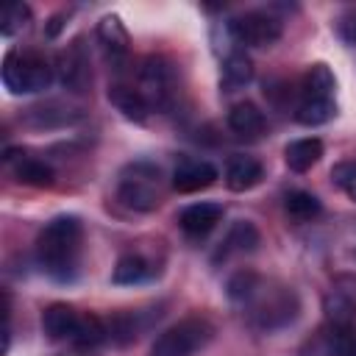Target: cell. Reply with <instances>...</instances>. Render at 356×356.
<instances>
[{"instance_id": "52a82bcc", "label": "cell", "mask_w": 356, "mask_h": 356, "mask_svg": "<svg viewBox=\"0 0 356 356\" xmlns=\"http://www.w3.org/2000/svg\"><path fill=\"white\" fill-rule=\"evenodd\" d=\"M323 314L334 328H350L356 320V273L334 275L328 292L323 295Z\"/></svg>"}, {"instance_id": "5b68a950", "label": "cell", "mask_w": 356, "mask_h": 356, "mask_svg": "<svg viewBox=\"0 0 356 356\" xmlns=\"http://www.w3.org/2000/svg\"><path fill=\"white\" fill-rule=\"evenodd\" d=\"M250 300H256L253 303V312H250L253 314V323L259 328H264V331H273L278 325H286L298 314V300H295L292 289H286V286H281V289H264L261 281H259V286L253 289V295L245 303H250Z\"/></svg>"}, {"instance_id": "7402d4cb", "label": "cell", "mask_w": 356, "mask_h": 356, "mask_svg": "<svg viewBox=\"0 0 356 356\" xmlns=\"http://www.w3.org/2000/svg\"><path fill=\"white\" fill-rule=\"evenodd\" d=\"M337 114V103L334 97L331 100H306L300 97L298 108H295V120L306 128H314V125H325L328 120H334Z\"/></svg>"}, {"instance_id": "4dcf8cb0", "label": "cell", "mask_w": 356, "mask_h": 356, "mask_svg": "<svg viewBox=\"0 0 356 356\" xmlns=\"http://www.w3.org/2000/svg\"><path fill=\"white\" fill-rule=\"evenodd\" d=\"M64 19H67V14H56V17H50V22L44 25V36H47V39H56V36L61 33V28H64Z\"/></svg>"}, {"instance_id": "4fadbf2b", "label": "cell", "mask_w": 356, "mask_h": 356, "mask_svg": "<svg viewBox=\"0 0 356 356\" xmlns=\"http://www.w3.org/2000/svg\"><path fill=\"white\" fill-rule=\"evenodd\" d=\"M264 178V167L253 156H231L225 167V186L231 192H248L259 186Z\"/></svg>"}, {"instance_id": "83f0119b", "label": "cell", "mask_w": 356, "mask_h": 356, "mask_svg": "<svg viewBox=\"0 0 356 356\" xmlns=\"http://www.w3.org/2000/svg\"><path fill=\"white\" fill-rule=\"evenodd\" d=\"M331 181L350 197L356 200V161H342L331 170Z\"/></svg>"}, {"instance_id": "ac0fdd59", "label": "cell", "mask_w": 356, "mask_h": 356, "mask_svg": "<svg viewBox=\"0 0 356 356\" xmlns=\"http://www.w3.org/2000/svg\"><path fill=\"white\" fill-rule=\"evenodd\" d=\"M323 159V142L317 136H306V139H295L284 147V161L292 172H306L312 170L317 161Z\"/></svg>"}, {"instance_id": "ba28073f", "label": "cell", "mask_w": 356, "mask_h": 356, "mask_svg": "<svg viewBox=\"0 0 356 356\" xmlns=\"http://www.w3.org/2000/svg\"><path fill=\"white\" fill-rule=\"evenodd\" d=\"M142 97L147 100L150 111L153 108H164L172 97V67L167 58L161 56H150L139 72V86Z\"/></svg>"}, {"instance_id": "8992f818", "label": "cell", "mask_w": 356, "mask_h": 356, "mask_svg": "<svg viewBox=\"0 0 356 356\" xmlns=\"http://www.w3.org/2000/svg\"><path fill=\"white\" fill-rule=\"evenodd\" d=\"M231 36L245 47H273L281 39V22L267 11H245L228 22Z\"/></svg>"}, {"instance_id": "3957f363", "label": "cell", "mask_w": 356, "mask_h": 356, "mask_svg": "<svg viewBox=\"0 0 356 356\" xmlns=\"http://www.w3.org/2000/svg\"><path fill=\"white\" fill-rule=\"evenodd\" d=\"M214 328L206 317H184L175 325L164 328L153 345H150V356H195L200 348L209 345Z\"/></svg>"}, {"instance_id": "cb8c5ba5", "label": "cell", "mask_w": 356, "mask_h": 356, "mask_svg": "<svg viewBox=\"0 0 356 356\" xmlns=\"http://www.w3.org/2000/svg\"><path fill=\"white\" fill-rule=\"evenodd\" d=\"M284 209H286V214H289L295 222H309V220L320 217V211H323V203H320V200H317L312 192L295 189V192H289V195H286V200H284Z\"/></svg>"}, {"instance_id": "277c9868", "label": "cell", "mask_w": 356, "mask_h": 356, "mask_svg": "<svg viewBox=\"0 0 356 356\" xmlns=\"http://www.w3.org/2000/svg\"><path fill=\"white\" fill-rule=\"evenodd\" d=\"M159 178L161 170L150 161H134L120 172V186L117 197L131 209V211H153L159 206Z\"/></svg>"}, {"instance_id": "6da1fadb", "label": "cell", "mask_w": 356, "mask_h": 356, "mask_svg": "<svg viewBox=\"0 0 356 356\" xmlns=\"http://www.w3.org/2000/svg\"><path fill=\"white\" fill-rule=\"evenodd\" d=\"M81 239H83V222L75 214L53 217L36 236L39 267L58 281L72 278L75 264H78V253H81Z\"/></svg>"}, {"instance_id": "44dd1931", "label": "cell", "mask_w": 356, "mask_h": 356, "mask_svg": "<svg viewBox=\"0 0 356 356\" xmlns=\"http://www.w3.org/2000/svg\"><path fill=\"white\" fill-rule=\"evenodd\" d=\"M250 81H253V61H250V56H245L242 50L228 53L225 61H222V89L234 92V89H239V86H245Z\"/></svg>"}, {"instance_id": "2e32d148", "label": "cell", "mask_w": 356, "mask_h": 356, "mask_svg": "<svg viewBox=\"0 0 356 356\" xmlns=\"http://www.w3.org/2000/svg\"><path fill=\"white\" fill-rule=\"evenodd\" d=\"M108 103L125 120H134V122H145L147 114H150V106H147V100L142 97V92L136 86H125V83L108 86Z\"/></svg>"}, {"instance_id": "9c48e42d", "label": "cell", "mask_w": 356, "mask_h": 356, "mask_svg": "<svg viewBox=\"0 0 356 356\" xmlns=\"http://www.w3.org/2000/svg\"><path fill=\"white\" fill-rule=\"evenodd\" d=\"M58 81L70 92H86L92 83V70H89V56L81 42H72L67 50H61L58 64H56Z\"/></svg>"}, {"instance_id": "ffe728a7", "label": "cell", "mask_w": 356, "mask_h": 356, "mask_svg": "<svg viewBox=\"0 0 356 356\" xmlns=\"http://www.w3.org/2000/svg\"><path fill=\"white\" fill-rule=\"evenodd\" d=\"M153 275V264L139 256V253H125L120 256V261L114 264V273H111V281L120 284V286H131V284H142Z\"/></svg>"}, {"instance_id": "7a4b0ae2", "label": "cell", "mask_w": 356, "mask_h": 356, "mask_svg": "<svg viewBox=\"0 0 356 356\" xmlns=\"http://www.w3.org/2000/svg\"><path fill=\"white\" fill-rule=\"evenodd\" d=\"M0 78L11 95H36L50 86L53 67L39 50H8L0 67Z\"/></svg>"}, {"instance_id": "5bb4252c", "label": "cell", "mask_w": 356, "mask_h": 356, "mask_svg": "<svg viewBox=\"0 0 356 356\" xmlns=\"http://www.w3.org/2000/svg\"><path fill=\"white\" fill-rule=\"evenodd\" d=\"M78 323H81V314L70 303H50L42 312V331L56 342L58 339H72L75 331H78Z\"/></svg>"}, {"instance_id": "e0dca14e", "label": "cell", "mask_w": 356, "mask_h": 356, "mask_svg": "<svg viewBox=\"0 0 356 356\" xmlns=\"http://www.w3.org/2000/svg\"><path fill=\"white\" fill-rule=\"evenodd\" d=\"M334 89H337V78H334L331 67L323 61L312 64L300 81V97H306V100H331Z\"/></svg>"}, {"instance_id": "f546056e", "label": "cell", "mask_w": 356, "mask_h": 356, "mask_svg": "<svg viewBox=\"0 0 356 356\" xmlns=\"http://www.w3.org/2000/svg\"><path fill=\"white\" fill-rule=\"evenodd\" d=\"M337 36L345 42V44H356V8H348L337 17Z\"/></svg>"}, {"instance_id": "484cf974", "label": "cell", "mask_w": 356, "mask_h": 356, "mask_svg": "<svg viewBox=\"0 0 356 356\" xmlns=\"http://www.w3.org/2000/svg\"><path fill=\"white\" fill-rule=\"evenodd\" d=\"M31 6L28 3H8V6H3V11H0V33L3 36H17L19 31H25L28 28V22H31Z\"/></svg>"}, {"instance_id": "f1b7e54d", "label": "cell", "mask_w": 356, "mask_h": 356, "mask_svg": "<svg viewBox=\"0 0 356 356\" xmlns=\"http://www.w3.org/2000/svg\"><path fill=\"white\" fill-rule=\"evenodd\" d=\"M328 356H356V331L353 328H337L334 339L328 345Z\"/></svg>"}, {"instance_id": "4316f807", "label": "cell", "mask_w": 356, "mask_h": 356, "mask_svg": "<svg viewBox=\"0 0 356 356\" xmlns=\"http://www.w3.org/2000/svg\"><path fill=\"white\" fill-rule=\"evenodd\" d=\"M106 325H108V337H111L117 345H128V342H134L136 334H139L136 314H131V312H120V314H114Z\"/></svg>"}, {"instance_id": "603a6c76", "label": "cell", "mask_w": 356, "mask_h": 356, "mask_svg": "<svg viewBox=\"0 0 356 356\" xmlns=\"http://www.w3.org/2000/svg\"><path fill=\"white\" fill-rule=\"evenodd\" d=\"M14 175L25 186H53V181H56V172L50 164L39 161V159H28V156L19 159V164L14 167Z\"/></svg>"}, {"instance_id": "8fae6325", "label": "cell", "mask_w": 356, "mask_h": 356, "mask_svg": "<svg viewBox=\"0 0 356 356\" xmlns=\"http://www.w3.org/2000/svg\"><path fill=\"white\" fill-rule=\"evenodd\" d=\"M222 203H211V200H203V203H192L186 206L181 214H178V225L184 234L189 236H206L209 231L217 228V222L222 220Z\"/></svg>"}, {"instance_id": "9a60e30c", "label": "cell", "mask_w": 356, "mask_h": 356, "mask_svg": "<svg viewBox=\"0 0 356 356\" xmlns=\"http://www.w3.org/2000/svg\"><path fill=\"white\" fill-rule=\"evenodd\" d=\"M97 39H100V44H103V50L111 61H122L128 56L131 36H128V31H125V25L117 14H108L97 22Z\"/></svg>"}, {"instance_id": "d4e9b609", "label": "cell", "mask_w": 356, "mask_h": 356, "mask_svg": "<svg viewBox=\"0 0 356 356\" xmlns=\"http://www.w3.org/2000/svg\"><path fill=\"white\" fill-rule=\"evenodd\" d=\"M106 339H108V325L97 314H81V323H78V331H75L72 342L78 348H97Z\"/></svg>"}, {"instance_id": "d6986e66", "label": "cell", "mask_w": 356, "mask_h": 356, "mask_svg": "<svg viewBox=\"0 0 356 356\" xmlns=\"http://www.w3.org/2000/svg\"><path fill=\"white\" fill-rule=\"evenodd\" d=\"M264 114L256 103L250 100H242V103H234L231 111H228V128L239 136H259L264 134Z\"/></svg>"}, {"instance_id": "30bf717a", "label": "cell", "mask_w": 356, "mask_h": 356, "mask_svg": "<svg viewBox=\"0 0 356 356\" xmlns=\"http://www.w3.org/2000/svg\"><path fill=\"white\" fill-rule=\"evenodd\" d=\"M217 178H220V172L214 164H209L203 159H181L172 172V189L181 195H189V192H200V189L211 186Z\"/></svg>"}, {"instance_id": "7c38bea8", "label": "cell", "mask_w": 356, "mask_h": 356, "mask_svg": "<svg viewBox=\"0 0 356 356\" xmlns=\"http://www.w3.org/2000/svg\"><path fill=\"white\" fill-rule=\"evenodd\" d=\"M259 242H261L259 228H256L253 222H248V220H236V222L228 228V234L222 236L220 250L214 253V261H220V259L225 261V259H231V256H236V253H250V250L259 248Z\"/></svg>"}]
</instances>
